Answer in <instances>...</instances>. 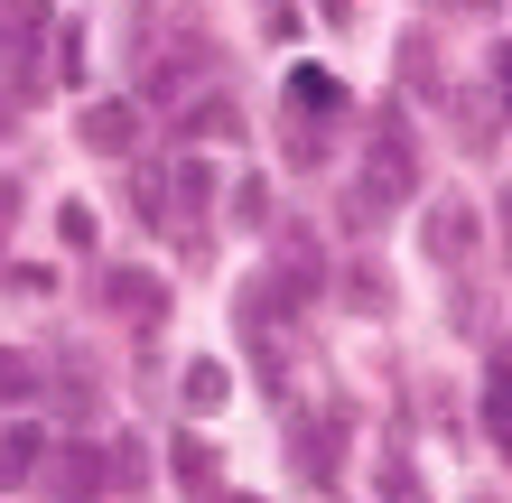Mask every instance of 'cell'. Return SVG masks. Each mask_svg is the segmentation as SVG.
Masks as SVG:
<instances>
[{"label":"cell","instance_id":"8992f818","mask_svg":"<svg viewBox=\"0 0 512 503\" xmlns=\"http://www.w3.org/2000/svg\"><path fill=\"white\" fill-rule=\"evenodd\" d=\"M224 392H233V382H224V364H187V410H196V420H215V410H224Z\"/></svg>","mask_w":512,"mask_h":503},{"label":"cell","instance_id":"9c48e42d","mask_svg":"<svg viewBox=\"0 0 512 503\" xmlns=\"http://www.w3.org/2000/svg\"><path fill=\"white\" fill-rule=\"evenodd\" d=\"M261 205H270V187H261V177H243V187H233V215H243V224H261Z\"/></svg>","mask_w":512,"mask_h":503},{"label":"cell","instance_id":"5b68a950","mask_svg":"<svg viewBox=\"0 0 512 503\" xmlns=\"http://www.w3.org/2000/svg\"><path fill=\"white\" fill-rule=\"evenodd\" d=\"M103 299H112V308H131V317H159V280H140V271H112V280H103Z\"/></svg>","mask_w":512,"mask_h":503},{"label":"cell","instance_id":"52a82bcc","mask_svg":"<svg viewBox=\"0 0 512 503\" xmlns=\"http://www.w3.org/2000/svg\"><path fill=\"white\" fill-rule=\"evenodd\" d=\"M187 131H196V140H233V131H243V112H233L224 94H205V103L187 112Z\"/></svg>","mask_w":512,"mask_h":503},{"label":"cell","instance_id":"7a4b0ae2","mask_svg":"<svg viewBox=\"0 0 512 503\" xmlns=\"http://www.w3.org/2000/svg\"><path fill=\"white\" fill-rule=\"evenodd\" d=\"M289 112H298V122H336V112H345V84L326 75V66H298L289 75Z\"/></svg>","mask_w":512,"mask_h":503},{"label":"cell","instance_id":"ba28073f","mask_svg":"<svg viewBox=\"0 0 512 503\" xmlns=\"http://www.w3.org/2000/svg\"><path fill=\"white\" fill-rule=\"evenodd\" d=\"M168 466H177V485H215V457H205V438H177V448H168Z\"/></svg>","mask_w":512,"mask_h":503},{"label":"cell","instance_id":"277c9868","mask_svg":"<svg viewBox=\"0 0 512 503\" xmlns=\"http://www.w3.org/2000/svg\"><path fill=\"white\" fill-rule=\"evenodd\" d=\"M38 457H47V438L28 429V420H10V429H0V485H19V476H28Z\"/></svg>","mask_w":512,"mask_h":503},{"label":"cell","instance_id":"8fae6325","mask_svg":"<svg viewBox=\"0 0 512 503\" xmlns=\"http://www.w3.org/2000/svg\"><path fill=\"white\" fill-rule=\"evenodd\" d=\"M10 215H19V187H0V224H10Z\"/></svg>","mask_w":512,"mask_h":503},{"label":"cell","instance_id":"30bf717a","mask_svg":"<svg viewBox=\"0 0 512 503\" xmlns=\"http://www.w3.org/2000/svg\"><path fill=\"white\" fill-rule=\"evenodd\" d=\"M494 215H503V261H512V187H503V205H494Z\"/></svg>","mask_w":512,"mask_h":503},{"label":"cell","instance_id":"6da1fadb","mask_svg":"<svg viewBox=\"0 0 512 503\" xmlns=\"http://www.w3.org/2000/svg\"><path fill=\"white\" fill-rule=\"evenodd\" d=\"M75 131H84V150H112V159H122L131 140H140V112H131V103H84Z\"/></svg>","mask_w":512,"mask_h":503},{"label":"cell","instance_id":"7c38bea8","mask_svg":"<svg viewBox=\"0 0 512 503\" xmlns=\"http://www.w3.org/2000/svg\"><path fill=\"white\" fill-rule=\"evenodd\" d=\"M326 19H345V0H326Z\"/></svg>","mask_w":512,"mask_h":503},{"label":"cell","instance_id":"3957f363","mask_svg":"<svg viewBox=\"0 0 512 503\" xmlns=\"http://www.w3.org/2000/svg\"><path fill=\"white\" fill-rule=\"evenodd\" d=\"M466 243H475V205L466 196H438L429 205V252L438 261H466Z\"/></svg>","mask_w":512,"mask_h":503}]
</instances>
